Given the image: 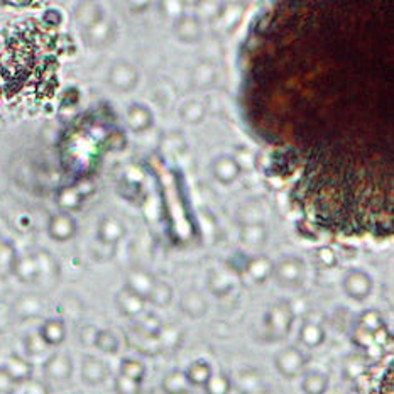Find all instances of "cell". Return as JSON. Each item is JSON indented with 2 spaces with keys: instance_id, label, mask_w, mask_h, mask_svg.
I'll use <instances>...</instances> for the list:
<instances>
[{
  "instance_id": "obj_1",
  "label": "cell",
  "mask_w": 394,
  "mask_h": 394,
  "mask_svg": "<svg viewBox=\"0 0 394 394\" xmlns=\"http://www.w3.org/2000/svg\"><path fill=\"white\" fill-rule=\"evenodd\" d=\"M273 278L276 279V283L281 288H301L305 285V279H307L305 261L301 258H298V256H286V258L279 259L274 264Z\"/></svg>"
},
{
  "instance_id": "obj_2",
  "label": "cell",
  "mask_w": 394,
  "mask_h": 394,
  "mask_svg": "<svg viewBox=\"0 0 394 394\" xmlns=\"http://www.w3.org/2000/svg\"><path fill=\"white\" fill-rule=\"evenodd\" d=\"M294 313L289 301L281 300L269 308L266 315V330L269 340H285L293 328Z\"/></svg>"
},
{
  "instance_id": "obj_3",
  "label": "cell",
  "mask_w": 394,
  "mask_h": 394,
  "mask_svg": "<svg viewBox=\"0 0 394 394\" xmlns=\"http://www.w3.org/2000/svg\"><path fill=\"white\" fill-rule=\"evenodd\" d=\"M107 82L118 93H129L139 83V71L129 61H116L107 73Z\"/></svg>"
},
{
  "instance_id": "obj_4",
  "label": "cell",
  "mask_w": 394,
  "mask_h": 394,
  "mask_svg": "<svg viewBox=\"0 0 394 394\" xmlns=\"http://www.w3.org/2000/svg\"><path fill=\"white\" fill-rule=\"evenodd\" d=\"M307 361L308 359L303 354V350H300L294 346H289L278 352L276 357H274V367H276L278 373L283 377L294 379V377L303 373L305 367H307Z\"/></svg>"
},
{
  "instance_id": "obj_5",
  "label": "cell",
  "mask_w": 394,
  "mask_h": 394,
  "mask_svg": "<svg viewBox=\"0 0 394 394\" xmlns=\"http://www.w3.org/2000/svg\"><path fill=\"white\" fill-rule=\"evenodd\" d=\"M343 293L354 301H364L370 296L374 288V281L370 274L362 269H350L342 279Z\"/></svg>"
},
{
  "instance_id": "obj_6",
  "label": "cell",
  "mask_w": 394,
  "mask_h": 394,
  "mask_svg": "<svg viewBox=\"0 0 394 394\" xmlns=\"http://www.w3.org/2000/svg\"><path fill=\"white\" fill-rule=\"evenodd\" d=\"M78 232V224L71 213L58 212L49 217L48 222V235L56 242H68Z\"/></svg>"
},
{
  "instance_id": "obj_7",
  "label": "cell",
  "mask_w": 394,
  "mask_h": 394,
  "mask_svg": "<svg viewBox=\"0 0 394 394\" xmlns=\"http://www.w3.org/2000/svg\"><path fill=\"white\" fill-rule=\"evenodd\" d=\"M210 170H212L213 178L225 186H231L232 183H235L242 173L239 161L231 154H222L213 159Z\"/></svg>"
},
{
  "instance_id": "obj_8",
  "label": "cell",
  "mask_w": 394,
  "mask_h": 394,
  "mask_svg": "<svg viewBox=\"0 0 394 394\" xmlns=\"http://www.w3.org/2000/svg\"><path fill=\"white\" fill-rule=\"evenodd\" d=\"M156 283H158V278L152 273H149L147 269L132 267L127 273V278H125V288L131 289L132 293H136L137 296H141L147 303V298L156 286Z\"/></svg>"
},
{
  "instance_id": "obj_9",
  "label": "cell",
  "mask_w": 394,
  "mask_h": 394,
  "mask_svg": "<svg viewBox=\"0 0 394 394\" xmlns=\"http://www.w3.org/2000/svg\"><path fill=\"white\" fill-rule=\"evenodd\" d=\"M114 39H116V24H114L112 21H107L105 17H103L98 24L83 30V41H85V44L90 46V48H105V46H109Z\"/></svg>"
},
{
  "instance_id": "obj_10",
  "label": "cell",
  "mask_w": 394,
  "mask_h": 394,
  "mask_svg": "<svg viewBox=\"0 0 394 394\" xmlns=\"http://www.w3.org/2000/svg\"><path fill=\"white\" fill-rule=\"evenodd\" d=\"M125 120H127V127L132 132L143 134L154 125V114L146 103L136 102L125 112Z\"/></svg>"
},
{
  "instance_id": "obj_11",
  "label": "cell",
  "mask_w": 394,
  "mask_h": 394,
  "mask_svg": "<svg viewBox=\"0 0 394 394\" xmlns=\"http://www.w3.org/2000/svg\"><path fill=\"white\" fill-rule=\"evenodd\" d=\"M44 374L48 379L56 382H64L73 374V361L64 352H56L44 362Z\"/></svg>"
},
{
  "instance_id": "obj_12",
  "label": "cell",
  "mask_w": 394,
  "mask_h": 394,
  "mask_svg": "<svg viewBox=\"0 0 394 394\" xmlns=\"http://www.w3.org/2000/svg\"><path fill=\"white\" fill-rule=\"evenodd\" d=\"M173 33H174L176 39L181 41V43L193 44L202 39L204 29H202L200 19L195 17V15L185 14V15H181V17H178V21L174 22Z\"/></svg>"
},
{
  "instance_id": "obj_13",
  "label": "cell",
  "mask_w": 394,
  "mask_h": 394,
  "mask_svg": "<svg viewBox=\"0 0 394 394\" xmlns=\"http://www.w3.org/2000/svg\"><path fill=\"white\" fill-rule=\"evenodd\" d=\"M125 235V225L117 217L107 215L98 222L97 239L103 246L114 247L117 242H120Z\"/></svg>"
},
{
  "instance_id": "obj_14",
  "label": "cell",
  "mask_w": 394,
  "mask_h": 394,
  "mask_svg": "<svg viewBox=\"0 0 394 394\" xmlns=\"http://www.w3.org/2000/svg\"><path fill=\"white\" fill-rule=\"evenodd\" d=\"M109 367L102 359L93 355H85L82 361V379L88 386H98L109 377Z\"/></svg>"
},
{
  "instance_id": "obj_15",
  "label": "cell",
  "mask_w": 394,
  "mask_h": 394,
  "mask_svg": "<svg viewBox=\"0 0 394 394\" xmlns=\"http://www.w3.org/2000/svg\"><path fill=\"white\" fill-rule=\"evenodd\" d=\"M116 305L118 312L124 316H127V319H137V316L143 315L144 308H146V301L141 296H137L136 293H132L129 288H125V286L117 293Z\"/></svg>"
},
{
  "instance_id": "obj_16",
  "label": "cell",
  "mask_w": 394,
  "mask_h": 394,
  "mask_svg": "<svg viewBox=\"0 0 394 394\" xmlns=\"http://www.w3.org/2000/svg\"><path fill=\"white\" fill-rule=\"evenodd\" d=\"M179 310L190 319H202L208 312V301L197 289H188L179 298Z\"/></svg>"
},
{
  "instance_id": "obj_17",
  "label": "cell",
  "mask_w": 394,
  "mask_h": 394,
  "mask_svg": "<svg viewBox=\"0 0 394 394\" xmlns=\"http://www.w3.org/2000/svg\"><path fill=\"white\" fill-rule=\"evenodd\" d=\"M2 369L6 370L7 376H9L15 384H26V382L33 379V364L17 354L10 355Z\"/></svg>"
},
{
  "instance_id": "obj_18",
  "label": "cell",
  "mask_w": 394,
  "mask_h": 394,
  "mask_svg": "<svg viewBox=\"0 0 394 394\" xmlns=\"http://www.w3.org/2000/svg\"><path fill=\"white\" fill-rule=\"evenodd\" d=\"M12 273L21 279L22 283H36L37 279L41 278V267L39 261H37L36 254H29V256H22L15 261Z\"/></svg>"
},
{
  "instance_id": "obj_19",
  "label": "cell",
  "mask_w": 394,
  "mask_h": 394,
  "mask_svg": "<svg viewBox=\"0 0 394 394\" xmlns=\"http://www.w3.org/2000/svg\"><path fill=\"white\" fill-rule=\"evenodd\" d=\"M273 271H274V262L271 261L267 256H256V258H251L246 264V273L247 276L252 279L258 285H262L266 283L267 279L273 278Z\"/></svg>"
},
{
  "instance_id": "obj_20",
  "label": "cell",
  "mask_w": 394,
  "mask_h": 394,
  "mask_svg": "<svg viewBox=\"0 0 394 394\" xmlns=\"http://www.w3.org/2000/svg\"><path fill=\"white\" fill-rule=\"evenodd\" d=\"M37 332L48 347H58L66 339V325L60 319L46 320Z\"/></svg>"
},
{
  "instance_id": "obj_21",
  "label": "cell",
  "mask_w": 394,
  "mask_h": 394,
  "mask_svg": "<svg viewBox=\"0 0 394 394\" xmlns=\"http://www.w3.org/2000/svg\"><path fill=\"white\" fill-rule=\"evenodd\" d=\"M235 288V278L231 271L215 269L208 276V289L210 293L215 294L217 298H224L232 293Z\"/></svg>"
},
{
  "instance_id": "obj_22",
  "label": "cell",
  "mask_w": 394,
  "mask_h": 394,
  "mask_svg": "<svg viewBox=\"0 0 394 394\" xmlns=\"http://www.w3.org/2000/svg\"><path fill=\"white\" fill-rule=\"evenodd\" d=\"M325 339H327V334H325L323 327L320 323H316V321H303L301 323L300 332H298V340L307 349H316L325 342Z\"/></svg>"
},
{
  "instance_id": "obj_23",
  "label": "cell",
  "mask_w": 394,
  "mask_h": 394,
  "mask_svg": "<svg viewBox=\"0 0 394 394\" xmlns=\"http://www.w3.org/2000/svg\"><path fill=\"white\" fill-rule=\"evenodd\" d=\"M75 19H76V22H78L80 28H82V30H85L102 21L103 19L102 7L93 2L80 3L75 10Z\"/></svg>"
},
{
  "instance_id": "obj_24",
  "label": "cell",
  "mask_w": 394,
  "mask_h": 394,
  "mask_svg": "<svg viewBox=\"0 0 394 394\" xmlns=\"http://www.w3.org/2000/svg\"><path fill=\"white\" fill-rule=\"evenodd\" d=\"M213 369L212 364L205 359H198V361L191 362L188 369L185 370V376L188 379L190 386H198V388H205V384L212 377Z\"/></svg>"
},
{
  "instance_id": "obj_25",
  "label": "cell",
  "mask_w": 394,
  "mask_h": 394,
  "mask_svg": "<svg viewBox=\"0 0 394 394\" xmlns=\"http://www.w3.org/2000/svg\"><path fill=\"white\" fill-rule=\"evenodd\" d=\"M190 388L191 386L186 379L185 370H170L161 381V389L164 394H188Z\"/></svg>"
},
{
  "instance_id": "obj_26",
  "label": "cell",
  "mask_w": 394,
  "mask_h": 394,
  "mask_svg": "<svg viewBox=\"0 0 394 394\" xmlns=\"http://www.w3.org/2000/svg\"><path fill=\"white\" fill-rule=\"evenodd\" d=\"M328 386H330V379L327 374L321 370H312L303 376L301 391L303 394H325L328 391Z\"/></svg>"
},
{
  "instance_id": "obj_27",
  "label": "cell",
  "mask_w": 394,
  "mask_h": 394,
  "mask_svg": "<svg viewBox=\"0 0 394 394\" xmlns=\"http://www.w3.org/2000/svg\"><path fill=\"white\" fill-rule=\"evenodd\" d=\"M56 204L61 208V212H73L78 210L83 204V197L80 193L76 186H64L58 191V197H56Z\"/></svg>"
},
{
  "instance_id": "obj_28",
  "label": "cell",
  "mask_w": 394,
  "mask_h": 394,
  "mask_svg": "<svg viewBox=\"0 0 394 394\" xmlns=\"http://www.w3.org/2000/svg\"><path fill=\"white\" fill-rule=\"evenodd\" d=\"M136 325H134V332L141 337H152V339H158L161 330H163V325L158 316H154L152 313H143L141 316H137Z\"/></svg>"
},
{
  "instance_id": "obj_29",
  "label": "cell",
  "mask_w": 394,
  "mask_h": 394,
  "mask_svg": "<svg viewBox=\"0 0 394 394\" xmlns=\"http://www.w3.org/2000/svg\"><path fill=\"white\" fill-rule=\"evenodd\" d=\"M120 376L124 377H129V379L139 382V384H143L144 377H146V366H144V362L137 361V359H122L120 362Z\"/></svg>"
},
{
  "instance_id": "obj_30",
  "label": "cell",
  "mask_w": 394,
  "mask_h": 394,
  "mask_svg": "<svg viewBox=\"0 0 394 394\" xmlns=\"http://www.w3.org/2000/svg\"><path fill=\"white\" fill-rule=\"evenodd\" d=\"M215 68L212 66L210 63H200L191 73V82L197 88L200 90H205V88L212 87L213 82H215Z\"/></svg>"
},
{
  "instance_id": "obj_31",
  "label": "cell",
  "mask_w": 394,
  "mask_h": 394,
  "mask_svg": "<svg viewBox=\"0 0 394 394\" xmlns=\"http://www.w3.org/2000/svg\"><path fill=\"white\" fill-rule=\"evenodd\" d=\"M171 300H173V288H171L168 283L159 281L158 279V283H156V286L152 288L151 294H149L147 303L154 305V307L158 308H166L168 305L171 303Z\"/></svg>"
},
{
  "instance_id": "obj_32",
  "label": "cell",
  "mask_w": 394,
  "mask_h": 394,
  "mask_svg": "<svg viewBox=\"0 0 394 394\" xmlns=\"http://www.w3.org/2000/svg\"><path fill=\"white\" fill-rule=\"evenodd\" d=\"M240 239L247 246H261L266 242L267 232L262 224H247L240 231Z\"/></svg>"
},
{
  "instance_id": "obj_33",
  "label": "cell",
  "mask_w": 394,
  "mask_h": 394,
  "mask_svg": "<svg viewBox=\"0 0 394 394\" xmlns=\"http://www.w3.org/2000/svg\"><path fill=\"white\" fill-rule=\"evenodd\" d=\"M205 114H206V109L204 103L195 102V100L185 103L183 109L179 110V117H181V120L191 125L200 124V122L205 118Z\"/></svg>"
},
{
  "instance_id": "obj_34",
  "label": "cell",
  "mask_w": 394,
  "mask_h": 394,
  "mask_svg": "<svg viewBox=\"0 0 394 394\" xmlns=\"http://www.w3.org/2000/svg\"><path fill=\"white\" fill-rule=\"evenodd\" d=\"M93 346L100 352H103V354L114 355L118 352V339L114 332L98 330L97 335H95Z\"/></svg>"
},
{
  "instance_id": "obj_35",
  "label": "cell",
  "mask_w": 394,
  "mask_h": 394,
  "mask_svg": "<svg viewBox=\"0 0 394 394\" xmlns=\"http://www.w3.org/2000/svg\"><path fill=\"white\" fill-rule=\"evenodd\" d=\"M232 381L225 373H213L205 384L206 394H231Z\"/></svg>"
},
{
  "instance_id": "obj_36",
  "label": "cell",
  "mask_w": 394,
  "mask_h": 394,
  "mask_svg": "<svg viewBox=\"0 0 394 394\" xmlns=\"http://www.w3.org/2000/svg\"><path fill=\"white\" fill-rule=\"evenodd\" d=\"M384 319H382V315L379 312H376V310H367L361 315V319H359V325L357 327L364 328V330L370 332V334H374L376 330H379L381 327H384Z\"/></svg>"
},
{
  "instance_id": "obj_37",
  "label": "cell",
  "mask_w": 394,
  "mask_h": 394,
  "mask_svg": "<svg viewBox=\"0 0 394 394\" xmlns=\"http://www.w3.org/2000/svg\"><path fill=\"white\" fill-rule=\"evenodd\" d=\"M315 262L319 264L323 269H332L339 264V258H337V252L330 246H321L315 251Z\"/></svg>"
},
{
  "instance_id": "obj_38",
  "label": "cell",
  "mask_w": 394,
  "mask_h": 394,
  "mask_svg": "<svg viewBox=\"0 0 394 394\" xmlns=\"http://www.w3.org/2000/svg\"><path fill=\"white\" fill-rule=\"evenodd\" d=\"M15 261H17V254H15L12 244L7 240H0V269L12 271Z\"/></svg>"
},
{
  "instance_id": "obj_39",
  "label": "cell",
  "mask_w": 394,
  "mask_h": 394,
  "mask_svg": "<svg viewBox=\"0 0 394 394\" xmlns=\"http://www.w3.org/2000/svg\"><path fill=\"white\" fill-rule=\"evenodd\" d=\"M24 349L29 355H41L48 349V346H46L44 340L41 339L39 332H34V334H29L24 339Z\"/></svg>"
},
{
  "instance_id": "obj_40",
  "label": "cell",
  "mask_w": 394,
  "mask_h": 394,
  "mask_svg": "<svg viewBox=\"0 0 394 394\" xmlns=\"http://www.w3.org/2000/svg\"><path fill=\"white\" fill-rule=\"evenodd\" d=\"M114 388H116L117 394H141V384L139 382L129 379V377L118 376L114 381Z\"/></svg>"
},
{
  "instance_id": "obj_41",
  "label": "cell",
  "mask_w": 394,
  "mask_h": 394,
  "mask_svg": "<svg viewBox=\"0 0 394 394\" xmlns=\"http://www.w3.org/2000/svg\"><path fill=\"white\" fill-rule=\"evenodd\" d=\"M39 310H41L39 300L34 296H24L17 303V313L21 316H34L39 313Z\"/></svg>"
},
{
  "instance_id": "obj_42",
  "label": "cell",
  "mask_w": 394,
  "mask_h": 394,
  "mask_svg": "<svg viewBox=\"0 0 394 394\" xmlns=\"http://www.w3.org/2000/svg\"><path fill=\"white\" fill-rule=\"evenodd\" d=\"M355 342H357V346L362 347V349H370V346H374L373 334L364 330V328L357 327V332H355Z\"/></svg>"
},
{
  "instance_id": "obj_43",
  "label": "cell",
  "mask_w": 394,
  "mask_h": 394,
  "mask_svg": "<svg viewBox=\"0 0 394 394\" xmlns=\"http://www.w3.org/2000/svg\"><path fill=\"white\" fill-rule=\"evenodd\" d=\"M24 394H49V388H48V384L43 381L30 379L26 382Z\"/></svg>"
},
{
  "instance_id": "obj_44",
  "label": "cell",
  "mask_w": 394,
  "mask_h": 394,
  "mask_svg": "<svg viewBox=\"0 0 394 394\" xmlns=\"http://www.w3.org/2000/svg\"><path fill=\"white\" fill-rule=\"evenodd\" d=\"M15 382L10 379L9 376H7V373L3 369H0V393H6V394H10L15 389Z\"/></svg>"
},
{
  "instance_id": "obj_45",
  "label": "cell",
  "mask_w": 394,
  "mask_h": 394,
  "mask_svg": "<svg viewBox=\"0 0 394 394\" xmlns=\"http://www.w3.org/2000/svg\"><path fill=\"white\" fill-rule=\"evenodd\" d=\"M44 17H51V21H48V24L49 26H58V24H61V14L58 12V10H48V12H46V15Z\"/></svg>"
}]
</instances>
